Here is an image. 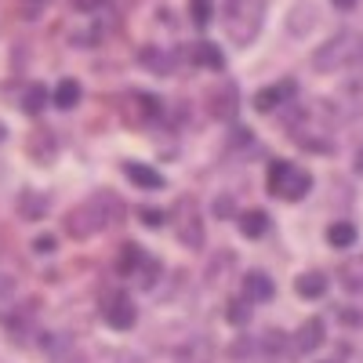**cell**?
I'll return each mask as SVG.
<instances>
[{"label":"cell","instance_id":"obj_25","mask_svg":"<svg viewBox=\"0 0 363 363\" xmlns=\"http://www.w3.org/2000/svg\"><path fill=\"white\" fill-rule=\"evenodd\" d=\"M73 8L80 15H99V11H106V0H73Z\"/></svg>","mask_w":363,"mask_h":363},{"label":"cell","instance_id":"obj_19","mask_svg":"<svg viewBox=\"0 0 363 363\" xmlns=\"http://www.w3.org/2000/svg\"><path fill=\"white\" fill-rule=\"evenodd\" d=\"M51 102H55L58 109H73V106L80 102V84H77V80H58Z\"/></svg>","mask_w":363,"mask_h":363},{"label":"cell","instance_id":"obj_29","mask_svg":"<svg viewBox=\"0 0 363 363\" xmlns=\"http://www.w3.org/2000/svg\"><path fill=\"white\" fill-rule=\"evenodd\" d=\"M233 211H236V203H233V196H218V200H215V215H218V218H225V215H233Z\"/></svg>","mask_w":363,"mask_h":363},{"label":"cell","instance_id":"obj_7","mask_svg":"<svg viewBox=\"0 0 363 363\" xmlns=\"http://www.w3.org/2000/svg\"><path fill=\"white\" fill-rule=\"evenodd\" d=\"M138 62H142L149 73L167 77V73H174V66H178V55H174V51H164V48H157V44H145V48L138 51Z\"/></svg>","mask_w":363,"mask_h":363},{"label":"cell","instance_id":"obj_31","mask_svg":"<svg viewBox=\"0 0 363 363\" xmlns=\"http://www.w3.org/2000/svg\"><path fill=\"white\" fill-rule=\"evenodd\" d=\"M330 4L342 8V11H352V8H356V0H330Z\"/></svg>","mask_w":363,"mask_h":363},{"label":"cell","instance_id":"obj_16","mask_svg":"<svg viewBox=\"0 0 363 363\" xmlns=\"http://www.w3.org/2000/svg\"><path fill=\"white\" fill-rule=\"evenodd\" d=\"M342 287L352 294H363V255H356L342 265Z\"/></svg>","mask_w":363,"mask_h":363},{"label":"cell","instance_id":"obj_28","mask_svg":"<svg viewBox=\"0 0 363 363\" xmlns=\"http://www.w3.org/2000/svg\"><path fill=\"white\" fill-rule=\"evenodd\" d=\"M55 247H58L55 236H37V240H33V251H37V255H51Z\"/></svg>","mask_w":363,"mask_h":363},{"label":"cell","instance_id":"obj_24","mask_svg":"<svg viewBox=\"0 0 363 363\" xmlns=\"http://www.w3.org/2000/svg\"><path fill=\"white\" fill-rule=\"evenodd\" d=\"M44 4L48 0H18V11H22V18H40Z\"/></svg>","mask_w":363,"mask_h":363},{"label":"cell","instance_id":"obj_30","mask_svg":"<svg viewBox=\"0 0 363 363\" xmlns=\"http://www.w3.org/2000/svg\"><path fill=\"white\" fill-rule=\"evenodd\" d=\"M15 294V277H8V272H0V298Z\"/></svg>","mask_w":363,"mask_h":363},{"label":"cell","instance_id":"obj_18","mask_svg":"<svg viewBox=\"0 0 363 363\" xmlns=\"http://www.w3.org/2000/svg\"><path fill=\"white\" fill-rule=\"evenodd\" d=\"M323 342V320H306L298 330V349L301 352H313L316 345Z\"/></svg>","mask_w":363,"mask_h":363},{"label":"cell","instance_id":"obj_15","mask_svg":"<svg viewBox=\"0 0 363 363\" xmlns=\"http://www.w3.org/2000/svg\"><path fill=\"white\" fill-rule=\"evenodd\" d=\"M265 229H269V215H265V211H244V215H240V233H244L247 240L265 236Z\"/></svg>","mask_w":363,"mask_h":363},{"label":"cell","instance_id":"obj_23","mask_svg":"<svg viewBox=\"0 0 363 363\" xmlns=\"http://www.w3.org/2000/svg\"><path fill=\"white\" fill-rule=\"evenodd\" d=\"M284 345H287V338L280 330H265L262 335V352H284Z\"/></svg>","mask_w":363,"mask_h":363},{"label":"cell","instance_id":"obj_17","mask_svg":"<svg viewBox=\"0 0 363 363\" xmlns=\"http://www.w3.org/2000/svg\"><path fill=\"white\" fill-rule=\"evenodd\" d=\"M294 291L301 298H320L327 291V277H323V272H301V277L294 280Z\"/></svg>","mask_w":363,"mask_h":363},{"label":"cell","instance_id":"obj_27","mask_svg":"<svg viewBox=\"0 0 363 363\" xmlns=\"http://www.w3.org/2000/svg\"><path fill=\"white\" fill-rule=\"evenodd\" d=\"M135 102H138V109H142L145 116H157V113H160V106H157V99H153V95H138Z\"/></svg>","mask_w":363,"mask_h":363},{"label":"cell","instance_id":"obj_14","mask_svg":"<svg viewBox=\"0 0 363 363\" xmlns=\"http://www.w3.org/2000/svg\"><path fill=\"white\" fill-rule=\"evenodd\" d=\"M244 298L247 301H269L272 298V280L265 272H247L244 277Z\"/></svg>","mask_w":363,"mask_h":363},{"label":"cell","instance_id":"obj_8","mask_svg":"<svg viewBox=\"0 0 363 363\" xmlns=\"http://www.w3.org/2000/svg\"><path fill=\"white\" fill-rule=\"evenodd\" d=\"M116 269L124 272V277H135V280L142 277V269H145V272H153V277H157V262H153V258H145V255H142L135 244H124V251H120V262H116Z\"/></svg>","mask_w":363,"mask_h":363},{"label":"cell","instance_id":"obj_21","mask_svg":"<svg viewBox=\"0 0 363 363\" xmlns=\"http://www.w3.org/2000/svg\"><path fill=\"white\" fill-rule=\"evenodd\" d=\"M211 99H215V106H211V109H215V116H233L236 113V91H233V84L229 87H218Z\"/></svg>","mask_w":363,"mask_h":363},{"label":"cell","instance_id":"obj_32","mask_svg":"<svg viewBox=\"0 0 363 363\" xmlns=\"http://www.w3.org/2000/svg\"><path fill=\"white\" fill-rule=\"evenodd\" d=\"M356 171H363V153H359V160H356Z\"/></svg>","mask_w":363,"mask_h":363},{"label":"cell","instance_id":"obj_33","mask_svg":"<svg viewBox=\"0 0 363 363\" xmlns=\"http://www.w3.org/2000/svg\"><path fill=\"white\" fill-rule=\"evenodd\" d=\"M4 135H8V131H4V124H0V142H4Z\"/></svg>","mask_w":363,"mask_h":363},{"label":"cell","instance_id":"obj_3","mask_svg":"<svg viewBox=\"0 0 363 363\" xmlns=\"http://www.w3.org/2000/svg\"><path fill=\"white\" fill-rule=\"evenodd\" d=\"M269 0H225V33L233 44L247 48L265 22Z\"/></svg>","mask_w":363,"mask_h":363},{"label":"cell","instance_id":"obj_10","mask_svg":"<svg viewBox=\"0 0 363 363\" xmlns=\"http://www.w3.org/2000/svg\"><path fill=\"white\" fill-rule=\"evenodd\" d=\"M291 95H294V80L272 84V87H265V91H258V95H255V109H258V113H272L280 102H287Z\"/></svg>","mask_w":363,"mask_h":363},{"label":"cell","instance_id":"obj_4","mask_svg":"<svg viewBox=\"0 0 363 363\" xmlns=\"http://www.w3.org/2000/svg\"><path fill=\"white\" fill-rule=\"evenodd\" d=\"M309 189H313V178L301 171V167L284 164V160L269 164V193L272 196H280V200H301Z\"/></svg>","mask_w":363,"mask_h":363},{"label":"cell","instance_id":"obj_2","mask_svg":"<svg viewBox=\"0 0 363 363\" xmlns=\"http://www.w3.org/2000/svg\"><path fill=\"white\" fill-rule=\"evenodd\" d=\"M359 58H363V37L356 29H342V33H335L313 51V69L316 73H342L352 62H359Z\"/></svg>","mask_w":363,"mask_h":363},{"label":"cell","instance_id":"obj_5","mask_svg":"<svg viewBox=\"0 0 363 363\" xmlns=\"http://www.w3.org/2000/svg\"><path fill=\"white\" fill-rule=\"evenodd\" d=\"M174 229H178V240H182L186 247H200V244H203V222H200V215L193 211L189 200H182V203H178Z\"/></svg>","mask_w":363,"mask_h":363},{"label":"cell","instance_id":"obj_9","mask_svg":"<svg viewBox=\"0 0 363 363\" xmlns=\"http://www.w3.org/2000/svg\"><path fill=\"white\" fill-rule=\"evenodd\" d=\"M15 207H18V215H22L26 222H40V218L48 215L51 200H48L40 189H22V196L15 200Z\"/></svg>","mask_w":363,"mask_h":363},{"label":"cell","instance_id":"obj_1","mask_svg":"<svg viewBox=\"0 0 363 363\" xmlns=\"http://www.w3.org/2000/svg\"><path fill=\"white\" fill-rule=\"evenodd\" d=\"M120 215H124V203H120V196H113V193H95L87 203H80V207L69 211L66 229H69V236L87 240V236L102 233L106 225H113Z\"/></svg>","mask_w":363,"mask_h":363},{"label":"cell","instance_id":"obj_6","mask_svg":"<svg viewBox=\"0 0 363 363\" xmlns=\"http://www.w3.org/2000/svg\"><path fill=\"white\" fill-rule=\"evenodd\" d=\"M102 320L116 330H131L135 327V306H131V298L128 294H109L102 301Z\"/></svg>","mask_w":363,"mask_h":363},{"label":"cell","instance_id":"obj_20","mask_svg":"<svg viewBox=\"0 0 363 363\" xmlns=\"http://www.w3.org/2000/svg\"><path fill=\"white\" fill-rule=\"evenodd\" d=\"M327 244L338 247V251H342V247H352V244H356V225H352V222H335V225L327 229Z\"/></svg>","mask_w":363,"mask_h":363},{"label":"cell","instance_id":"obj_26","mask_svg":"<svg viewBox=\"0 0 363 363\" xmlns=\"http://www.w3.org/2000/svg\"><path fill=\"white\" fill-rule=\"evenodd\" d=\"M138 218H142V222H145L149 229H160V225H164V211H157V207H145Z\"/></svg>","mask_w":363,"mask_h":363},{"label":"cell","instance_id":"obj_13","mask_svg":"<svg viewBox=\"0 0 363 363\" xmlns=\"http://www.w3.org/2000/svg\"><path fill=\"white\" fill-rule=\"evenodd\" d=\"M193 62L196 66H203V69H225V55L218 51V44H207V40H200L196 48H193Z\"/></svg>","mask_w":363,"mask_h":363},{"label":"cell","instance_id":"obj_22","mask_svg":"<svg viewBox=\"0 0 363 363\" xmlns=\"http://www.w3.org/2000/svg\"><path fill=\"white\" fill-rule=\"evenodd\" d=\"M211 15H215V0H189V18L196 26H207Z\"/></svg>","mask_w":363,"mask_h":363},{"label":"cell","instance_id":"obj_12","mask_svg":"<svg viewBox=\"0 0 363 363\" xmlns=\"http://www.w3.org/2000/svg\"><path fill=\"white\" fill-rule=\"evenodd\" d=\"M51 102V91L44 87V84H29L26 91H22V113H29V116H37V113H44V106Z\"/></svg>","mask_w":363,"mask_h":363},{"label":"cell","instance_id":"obj_11","mask_svg":"<svg viewBox=\"0 0 363 363\" xmlns=\"http://www.w3.org/2000/svg\"><path fill=\"white\" fill-rule=\"evenodd\" d=\"M124 174L135 182L138 189H164V174L145 167V164H124Z\"/></svg>","mask_w":363,"mask_h":363}]
</instances>
